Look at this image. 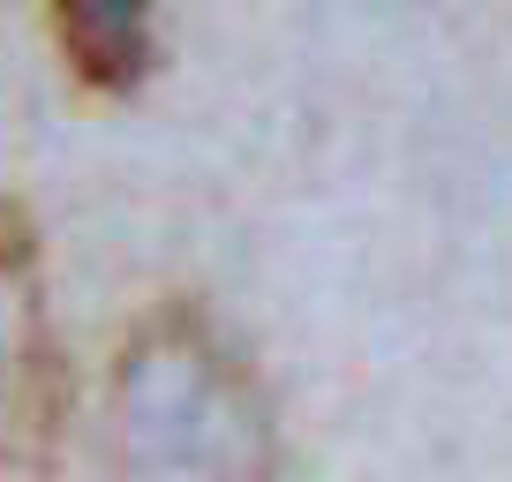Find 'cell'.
Here are the masks:
<instances>
[{"label": "cell", "instance_id": "1", "mask_svg": "<svg viewBox=\"0 0 512 482\" xmlns=\"http://www.w3.org/2000/svg\"><path fill=\"white\" fill-rule=\"evenodd\" d=\"M272 407L234 339L166 302L113 362V482H272Z\"/></svg>", "mask_w": 512, "mask_h": 482}, {"label": "cell", "instance_id": "2", "mask_svg": "<svg viewBox=\"0 0 512 482\" xmlns=\"http://www.w3.org/2000/svg\"><path fill=\"white\" fill-rule=\"evenodd\" d=\"M53 422H61V370L46 339L38 234L16 204H0V467L38 460Z\"/></svg>", "mask_w": 512, "mask_h": 482}, {"label": "cell", "instance_id": "3", "mask_svg": "<svg viewBox=\"0 0 512 482\" xmlns=\"http://www.w3.org/2000/svg\"><path fill=\"white\" fill-rule=\"evenodd\" d=\"M53 31L98 91H128L151 68V0H53Z\"/></svg>", "mask_w": 512, "mask_h": 482}]
</instances>
